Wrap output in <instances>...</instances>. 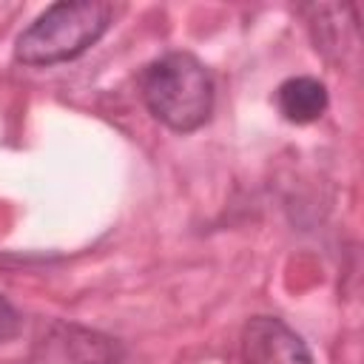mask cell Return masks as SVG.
Instances as JSON below:
<instances>
[{"label":"cell","instance_id":"cell-1","mask_svg":"<svg viewBox=\"0 0 364 364\" xmlns=\"http://www.w3.org/2000/svg\"><path fill=\"white\" fill-rule=\"evenodd\" d=\"M114 6L102 0H60L48 6L14 46L23 65H54L88 51L111 26Z\"/></svg>","mask_w":364,"mask_h":364},{"label":"cell","instance_id":"cell-2","mask_svg":"<svg viewBox=\"0 0 364 364\" xmlns=\"http://www.w3.org/2000/svg\"><path fill=\"white\" fill-rule=\"evenodd\" d=\"M142 100L162 125L188 134L210 119L213 80L193 54L171 51L145 68Z\"/></svg>","mask_w":364,"mask_h":364},{"label":"cell","instance_id":"cell-3","mask_svg":"<svg viewBox=\"0 0 364 364\" xmlns=\"http://www.w3.org/2000/svg\"><path fill=\"white\" fill-rule=\"evenodd\" d=\"M242 364H313V355L282 318L256 316L242 330Z\"/></svg>","mask_w":364,"mask_h":364},{"label":"cell","instance_id":"cell-4","mask_svg":"<svg viewBox=\"0 0 364 364\" xmlns=\"http://www.w3.org/2000/svg\"><path fill=\"white\" fill-rule=\"evenodd\" d=\"M276 105L287 122L307 125L327 111V88L316 77H290L279 85Z\"/></svg>","mask_w":364,"mask_h":364},{"label":"cell","instance_id":"cell-5","mask_svg":"<svg viewBox=\"0 0 364 364\" xmlns=\"http://www.w3.org/2000/svg\"><path fill=\"white\" fill-rule=\"evenodd\" d=\"M17 330H20V316H17V310L11 307V301L0 293V344L9 341V338H14Z\"/></svg>","mask_w":364,"mask_h":364}]
</instances>
